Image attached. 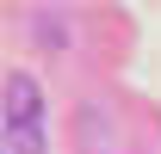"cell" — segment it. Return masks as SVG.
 Masks as SVG:
<instances>
[{
    "label": "cell",
    "instance_id": "obj_1",
    "mask_svg": "<svg viewBox=\"0 0 161 154\" xmlns=\"http://www.w3.org/2000/svg\"><path fill=\"white\" fill-rule=\"evenodd\" d=\"M43 117V86L31 74H13L6 80V123H37Z\"/></svg>",
    "mask_w": 161,
    "mask_h": 154
},
{
    "label": "cell",
    "instance_id": "obj_2",
    "mask_svg": "<svg viewBox=\"0 0 161 154\" xmlns=\"http://www.w3.org/2000/svg\"><path fill=\"white\" fill-rule=\"evenodd\" d=\"M0 154H50V142H43L37 123H6L0 130Z\"/></svg>",
    "mask_w": 161,
    "mask_h": 154
}]
</instances>
